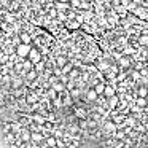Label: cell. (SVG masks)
I'll return each mask as SVG.
<instances>
[{"mask_svg": "<svg viewBox=\"0 0 148 148\" xmlns=\"http://www.w3.org/2000/svg\"><path fill=\"white\" fill-rule=\"evenodd\" d=\"M75 116H78V118H86V112L83 108H77L75 110Z\"/></svg>", "mask_w": 148, "mask_h": 148, "instance_id": "20", "label": "cell"}, {"mask_svg": "<svg viewBox=\"0 0 148 148\" xmlns=\"http://www.w3.org/2000/svg\"><path fill=\"white\" fill-rule=\"evenodd\" d=\"M21 84H23V78H21V77L14 78V81H11V86H13V88H19Z\"/></svg>", "mask_w": 148, "mask_h": 148, "instance_id": "19", "label": "cell"}, {"mask_svg": "<svg viewBox=\"0 0 148 148\" xmlns=\"http://www.w3.org/2000/svg\"><path fill=\"white\" fill-rule=\"evenodd\" d=\"M107 99H108V107H110V110H115L116 105H118V97H116V94H115V96H112V97H107Z\"/></svg>", "mask_w": 148, "mask_h": 148, "instance_id": "4", "label": "cell"}, {"mask_svg": "<svg viewBox=\"0 0 148 148\" xmlns=\"http://www.w3.org/2000/svg\"><path fill=\"white\" fill-rule=\"evenodd\" d=\"M19 38H21V42H23V43H30V35H29V34H26V32L19 34Z\"/></svg>", "mask_w": 148, "mask_h": 148, "instance_id": "15", "label": "cell"}, {"mask_svg": "<svg viewBox=\"0 0 148 148\" xmlns=\"http://www.w3.org/2000/svg\"><path fill=\"white\" fill-rule=\"evenodd\" d=\"M30 69H34V62L27 58V61L23 62V72H27V70H30Z\"/></svg>", "mask_w": 148, "mask_h": 148, "instance_id": "7", "label": "cell"}, {"mask_svg": "<svg viewBox=\"0 0 148 148\" xmlns=\"http://www.w3.org/2000/svg\"><path fill=\"white\" fill-rule=\"evenodd\" d=\"M2 124H3V119L0 118V127H2Z\"/></svg>", "mask_w": 148, "mask_h": 148, "instance_id": "31", "label": "cell"}, {"mask_svg": "<svg viewBox=\"0 0 148 148\" xmlns=\"http://www.w3.org/2000/svg\"><path fill=\"white\" fill-rule=\"evenodd\" d=\"M49 13H51V16H56V14H58V10H51Z\"/></svg>", "mask_w": 148, "mask_h": 148, "instance_id": "29", "label": "cell"}, {"mask_svg": "<svg viewBox=\"0 0 148 148\" xmlns=\"http://www.w3.org/2000/svg\"><path fill=\"white\" fill-rule=\"evenodd\" d=\"M59 2H65V3H69V2H70V0H59Z\"/></svg>", "mask_w": 148, "mask_h": 148, "instance_id": "32", "label": "cell"}, {"mask_svg": "<svg viewBox=\"0 0 148 148\" xmlns=\"http://www.w3.org/2000/svg\"><path fill=\"white\" fill-rule=\"evenodd\" d=\"M30 49H32V45H30V43H23L21 42L19 45L16 46V56L18 58H27V54H29Z\"/></svg>", "mask_w": 148, "mask_h": 148, "instance_id": "1", "label": "cell"}, {"mask_svg": "<svg viewBox=\"0 0 148 148\" xmlns=\"http://www.w3.org/2000/svg\"><path fill=\"white\" fill-rule=\"evenodd\" d=\"M65 62H69V61H67V59H65V58H64V56H59V58H58V61H56V65H58V67H59V69H61V67H62V65H64V64H65Z\"/></svg>", "mask_w": 148, "mask_h": 148, "instance_id": "17", "label": "cell"}, {"mask_svg": "<svg viewBox=\"0 0 148 148\" xmlns=\"http://www.w3.org/2000/svg\"><path fill=\"white\" fill-rule=\"evenodd\" d=\"M147 96H148V88L140 86L138 88V97H147Z\"/></svg>", "mask_w": 148, "mask_h": 148, "instance_id": "16", "label": "cell"}, {"mask_svg": "<svg viewBox=\"0 0 148 148\" xmlns=\"http://www.w3.org/2000/svg\"><path fill=\"white\" fill-rule=\"evenodd\" d=\"M132 78H134V80H138V72H132Z\"/></svg>", "mask_w": 148, "mask_h": 148, "instance_id": "28", "label": "cell"}, {"mask_svg": "<svg viewBox=\"0 0 148 148\" xmlns=\"http://www.w3.org/2000/svg\"><path fill=\"white\" fill-rule=\"evenodd\" d=\"M37 102H38V97H37L35 94H29V96H27L26 103H30V105H34V103H37Z\"/></svg>", "mask_w": 148, "mask_h": 148, "instance_id": "9", "label": "cell"}, {"mask_svg": "<svg viewBox=\"0 0 148 148\" xmlns=\"http://www.w3.org/2000/svg\"><path fill=\"white\" fill-rule=\"evenodd\" d=\"M80 7H81V8H83V10H89V8H91V7H89V5H88V3H86V2H84V3H80Z\"/></svg>", "mask_w": 148, "mask_h": 148, "instance_id": "27", "label": "cell"}, {"mask_svg": "<svg viewBox=\"0 0 148 148\" xmlns=\"http://www.w3.org/2000/svg\"><path fill=\"white\" fill-rule=\"evenodd\" d=\"M147 97H148V96H147Z\"/></svg>", "mask_w": 148, "mask_h": 148, "instance_id": "34", "label": "cell"}, {"mask_svg": "<svg viewBox=\"0 0 148 148\" xmlns=\"http://www.w3.org/2000/svg\"><path fill=\"white\" fill-rule=\"evenodd\" d=\"M34 65H35V70L38 72V73L45 72V65H46V64H45V61H43V59H40V61H38V62H35Z\"/></svg>", "mask_w": 148, "mask_h": 148, "instance_id": "6", "label": "cell"}, {"mask_svg": "<svg viewBox=\"0 0 148 148\" xmlns=\"http://www.w3.org/2000/svg\"><path fill=\"white\" fill-rule=\"evenodd\" d=\"M103 126H105V129H108V131H113V132L116 131V126L113 124V123H110V121H108V123H105Z\"/></svg>", "mask_w": 148, "mask_h": 148, "instance_id": "22", "label": "cell"}, {"mask_svg": "<svg viewBox=\"0 0 148 148\" xmlns=\"http://www.w3.org/2000/svg\"><path fill=\"white\" fill-rule=\"evenodd\" d=\"M19 135H21V138L23 140H30V131L29 129H21V132H19Z\"/></svg>", "mask_w": 148, "mask_h": 148, "instance_id": "8", "label": "cell"}, {"mask_svg": "<svg viewBox=\"0 0 148 148\" xmlns=\"http://www.w3.org/2000/svg\"><path fill=\"white\" fill-rule=\"evenodd\" d=\"M30 140L32 142H42V134H38V132H30Z\"/></svg>", "mask_w": 148, "mask_h": 148, "instance_id": "14", "label": "cell"}, {"mask_svg": "<svg viewBox=\"0 0 148 148\" xmlns=\"http://www.w3.org/2000/svg\"><path fill=\"white\" fill-rule=\"evenodd\" d=\"M19 123H21L23 126H27V124L30 123V119H29V118H21V119H19Z\"/></svg>", "mask_w": 148, "mask_h": 148, "instance_id": "25", "label": "cell"}, {"mask_svg": "<svg viewBox=\"0 0 148 148\" xmlns=\"http://www.w3.org/2000/svg\"><path fill=\"white\" fill-rule=\"evenodd\" d=\"M61 70H62L61 73H64V75L70 73V70H72V64H70V62H65V64L61 67Z\"/></svg>", "mask_w": 148, "mask_h": 148, "instance_id": "11", "label": "cell"}, {"mask_svg": "<svg viewBox=\"0 0 148 148\" xmlns=\"http://www.w3.org/2000/svg\"><path fill=\"white\" fill-rule=\"evenodd\" d=\"M134 3H142V0H132Z\"/></svg>", "mask_w": 148, "mask_h": 148, "instance_id": "30", "label": "cell"}, {"mask_svg": "<svg viewBox=\"0 0 148 148\" xmlns=\"http://www.w3.org/2000/svg\"><path fill=\"white\" fill-rule=\"evenodd\" d=\"M10 129H11V132H13V134H19L21 129H23V124H21V123H11Z\"/></svg>", "mask_w": 148, "mask_h": 148, "instance_id": "5", "label": "cell"}, {"mask_svg": "<svg viewBox=\"0 0 148 148\" xmlns=\"http://www.w3.org/2000/svg\"><path fill=\"white\" fill-rule=\"evenodd\" d=\"M88 123V127H91V129H96L97 127V123L96 121H86Z\"/></svg>", "mask_w": 148, "mask_h": 148, "instance_id": "24", "label": "cell"}, {"mask_svg": "<svg viewBox=\"0 0 148 148\" xmlns=\"http://www.w3.org/2000/svg\"><path fill=\"white\" fill-rule=\"evenodd\" d=\"M103 89H105V84H103V83H96V84H94V91L97 92V96H99V94H102Z\"/></svg>", "mask_w": 148, "mask_h": 148, "instance_id": "13", "label": "cell"}, {"mask_svg": "<svg viewBox=\"0 0 148 148\" xmlns=\"http://www.w3.org/2000/svg\"><path fill=\"white\" fill-rule=\"evenodd\" d=\"M147 43H148V37L143 35V37L140 38V45H147Z\"/></svg>", "mask_w": 148, "mask_h": 148, "instance_id": "26", "label": "cell"}, {"mask_svg": "<svg viewBox=\"0 0 148 148\" xmlns=\"http://www.w3.org/2000/svg\"><path fill=\"white\" fill-rule=\"evenodd\" d=\"M147 103H148L147 97H138V99H137V105L138 107H147Z\"/></svg>", "mask_w": 148, "mask_h": 148, "instance_id": "18", "label": "cell"}, {"mask_svg": "<svg viewBox=\"0 0 148 148\" xmlns=\"http://www.w3.org/2000/svg\"><path fill=\"white\" fill-rule=\"evenodd\" d=\"M27 58H29L30 61H32L34 64H35V62H38L40 59H42V56H40V53L37 51L35 48H32V49H30V51H29V54H27Z\"/></svg>", "mask_w": 148, "mask_h": 148, "instance_id": "2", "label": "cell"}, {"mask_svg": "<svg viewBox=\"0 0 148 148\" xmlns=\"http://www.w3.org/2000/svg\"><path fill=\"white\" fill-rule=\"evenodd\" d=\"M0 73H2V64H0Z\"/></svg>", "mask_w": 148, "mask_h": 148, "instance_id": "33", "label": "cell"}, {"mask_svg": "<svg viewBox=\"0 0 148 148\" xmlns=\"http://www.w3.org/2000/svg\"><path fill=\"white\" fill-rule=\"evenodd\" d=\"M58 10H59V11L69 10V3H65V2H59V3H58Z\"/></svg>", "mask_w": 148, "mask_h": 148, "instance_id": "21", "label": "cell"}, {"mask_svg": "<svg viewBox=\"0 0 148 148\" xmlns=\"http://www.w3.org/2000/svg\"><path fill=\"white\" fill-rule=\"evenodd\" d=\"M53 89L56 91V92H62V91L65 89V86L62 83H59V81H54V84H53Z\"/></svg>", "mask_w": 148, "mask_h": 148, "instance_id": "12", "label": "cell"}, {"mask_svg": "<svg viewBox=\"0 0 148 148\" xmlns=\"http://www.w3.org/2000/svg\"><path fill=\"white\" fill-rule=\"evenodd\" d=\"M46 145H51V147H56V140H54V137H48V140H46Z\"/></svg>", "mask_w": 148, "mask_h": 148, "instance_id": "23", "label": "cell"}, {"mask_svg": "<svg viewBox=\"0 0 148 148\" xmlns=\"http://www.w3.org/2000/svg\"><path fill=\"white\" fill-rule=\"evenodd\" d=\"M96 97H97V92L94 89H91V91H88V92H86V100H89V102L96 100Z\"/></svg>", "mask_w": 148, "mask_h": 148, "instance_id": "10", "label": "cell"}, {"mask_svg": "<svg viewBox=\"0 0 148 148\" xmlns=\"http://www.w3.org/2000/svg\"><path fill=\"white\" fill-rule=\"evenodd\" d=\"M115 91H116V86H113V84H112V86H107V84H105V89H103V96H105V97H112V96H115Z\"/></svg>", "mask_w": 148, "mask_h": 148, "instance_id": "3", "label": "cell"}]
</instances>
